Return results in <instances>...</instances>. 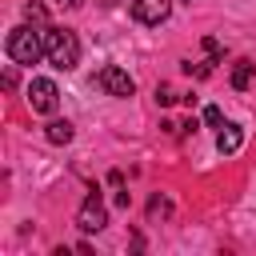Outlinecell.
<instances>
[{"instance_id":"1","label":"cell","mask_w":256,"mask_h":256,"mask_svg":"<svg viewBox=\"0 0 256 256\" xmlns=\"http://www.w3.org/2000/svg\"><path fill=\"white\" fill-rule=\"evenodd\" d=\"M44 60L60 72H72L80 64V40L72 28H56V24H44Z\"/></svg>"},{"instance_id":"2","label":"cell","mask_w":256,"mask_h":256,"mask_svg":"<svg viewBox=\"0 0 256 256\" xmlns=\"http://www.w3.org/2000/svg\"><path fill=\"white\" fill-rule=\"evenodd\" d=\"M4 52L12 64H36L44 56V24H16L4 40Z\"/></svg>"},{"instance_id":"3","label":"cell","mask_w":256,"mask_h":256,"mask_svg":"<svg viewBox=\"0 0 256 256\" xmlns=\"http://www.w3.org/2000/svg\"><path fill=\"white\" fill-rule=\"evenodd\" d=\"M28 104H32V112H40V116H52V112L60 108V88H56V80H48V76H36V80L28 84Z\"/></svg>"},{"instance_id":"4","label":"cell","mask_w":256,"mask_h":256,"mask_svg":"<svg viewBox=\"0 0 256 256\" xmlns=\"http://www.w3.org/2000/svg\"><path fill=\"white\" fill-rule=\"evenodd\" d=\"M104 224H108V208H104L100 192H88L84 204H80V212H76V228L80 232H100Z\"/></svg>"},{"instance_id":"5","label":"cell","mask_w":256,"mask_h":256,"mask_svg":"<svg viewBox=\"0 0 256 256\" xmlns=\"http://www.w3.org/2000/svg\"><path fill=\"white\" fill-rule=\"evenodd\" d=\"M96 84H100V88H104L108 96H120V100L136 92V80H132V76H128L124 68H116V64H104V68L96 72Z\"/></svg>"},{"instance_id":"6","label":"cell","mask_w":256,"mask_h":256,"mask_svg":"<svg viewBox=\"0 0 256 256\" xmlns=\"http://www.w3.org/2000/svg\"><path fill=\"white\" fill-rule=\"evenodd\" d=\"M172 12V0H132V20L136 24H164Z\"/></svg>"},{"instance_id":"7","label":"cell","mask_w":256,"mask_h":256,"mask_svg":"<svg viewBox=\"0 0 256 256\" xmlns=\"http://www.w3.org/2000/svg\"><path fill=\"white\" fill-rule=\"evenodd\" d=\"M240 144H244V128H240V124H224V128L216 132V152H220V156L240 152Z\"/></svg>"},{"instance_id":"8","label":"cell","mask_w":256,"mask_h":256,"mask_svg":"<svg viewBox=\"0 0 256 256\" xmlns=\"http://www.w3.org/2000/svg\"><path fill=\"white\" fill-rule=\"evenodd\" d=\"M252 76H256V64H252V60H236V68H232V88L244 92V88L252 84Z\"/></svg>"},{"instance_id":"9","label":"cell","mask_w":256,"mask_h":256,"mask_svg":"<svg viewBox=\"0 0 256 256\" xmlns=\"http://www.w3.org/2000/svg\"><path fill=\"white\" fill-rule=\"evenodd\" d=\"M44 136H48V144H68V140H72V124H68V120H52V124L44 128Z\"/></svg>"},{"instance_id":"10","label":"cell","mask_w":256,"mask_h":256,"mask_svg":"<svg viewBox=\"0 0 256 256\" xmlns=\"http://www.w3.org/2000/svg\"><path fill=\"white\" fill-rule=\"evenodd\" d=\"M24 20H32V24H48V8H44L40 0H28V4H24Z\"/></svg>"},{"instance_id":"11","label":"cell","mask_w":256,"mask_h":256,"mask_svg":"<svg viewBox=\"0 0 256 256\" xmlns=\"http://www.w3.org/2000/svg\"><path fill=\"white\" fill-rule=\"evenodd\" d=\"M168 212H172V204H168L164 196H152V200H148V216H152V220H156V216H168Z\"/></svg>"},{"instance_id":"12","label":"cell","mask_w":256,"mask_h":256,"mask_svg":"<svg viewBox=\"0 0 256 256\" xmlns=\"http://www.w3.org/2000/svg\"><path fill=\"white\" fill-rule=\"evenodd\" d=\"M204 124H208V128H224V112H220L216 104H208V108H204Z\"/></svg>"},{"instance_id":"13","label":"cell","mask_w":256,"mask_h":256,"mask_svg":"<svg viewBox=\"0 0 256 256\" xmlns=\"http://www.w3.org/2000/svg\"><path fill=\"white\" fill-rule=\"evenodd\" d=\"M176 100H180V96H176L168 84H160V88H156V104H164V108H168V104H176Z\"/></svg>"},{"instance_id":"14","label":"cell","mask_w":256,"mask_h":256,"mask_svg":"<svg viewBox=\"0 0 256 256\" xmlns=\"http://www.w3.org/2000/svg\"><path fill=\"white\" fill-rule=\"evenodd\" d=\"M204 52H208V56L220 64V40H216V36H204Z\"/></svg>"},{"instance_id":"15","label":"cell","mask_w":256,"mask_h":256,"mask_svg":"<svg viewBox=\"0 0 256 256\" xmlns=\"http://www.w3.org/2000/svg\"><path fill=\"white\" fill-rule=\"evenodd\" d=\"M60 4H68V8H80V4H84V0H60Z\"/></svg>"}]
</instances>
